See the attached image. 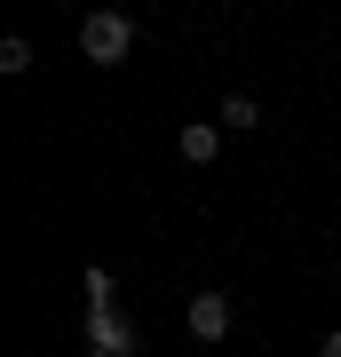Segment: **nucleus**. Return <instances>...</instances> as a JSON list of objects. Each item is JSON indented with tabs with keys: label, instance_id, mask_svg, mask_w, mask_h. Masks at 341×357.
<instances>
[{
	"label": "nucleus",
	"instance_id": "obj_1",
	"mask_svg": "<svg viewBox=\"0 0 341 357\" xmlns=\"http://www.w3.org/2000/svg\"><path fill=\"white\" fill-rule=\"evenodd\" d=\"M79 56H88V64H127V56H135V24H127L119 8H96V16H79Z\"/></svg>",
	"mask_w": 341,
	"mask_h": 357
},
{
	"label": "nucleus",
	"instance_id": "obj_2",
	"mask_svg": "<svg viewBox=\"0 0 341 357\" xmlns=\"http://www.w3.org/2000/svg\"><path fill=\"white\" fill-rule=\"evenodd\" d=\"M183 326L199 333V342H222V333H230V294H215V286H206V294H190Z\"/></svg>",
	"mask_w": 341,
	"mask_h": 357
},
{
	"label": "nucleus",
	"instance_id": "obj_3",
	"mask_svg": "<svg viewBox=\"0 0 341 357\" xmlns=\"http://www.w3.org/2000/svg\"><path fill=\"white\" fill-rule=\"evenodd\" d=\"M88 349H103V357H135V326H127L119 310H88Z\"/></svg>",
	"mask_w": 341,
	"mask_h": 357
},
{
	"label": "nucleus",
	"instance_id": "obj_4",
	"mask_svg": "<svg viewBox=\"0 0 341 357\" xmlns=\"http://www.w3.org/2000/svg\"><path fill=\"white\" fill-rule=\"evenodd\" d=\"M175 151H183L190 167H206V159H215V151H222V119H190V128L175 135Z\"/></svg>",
	"mask_w": 341,
	"mask_h": 357
},
{
	"label": "nucleus",
	"instance_id": "obj_5",
	"mask_svg": "<svg viewBox=\"0 0 341 357\" xmlns=\"http://www.w3.org/2000/svg\"><path fill=\"white\" fill-rule=\"evenodd\" d=\"M0 72H8V79H24V72H32V40H24V32L0 40Z\"/></svg>",
	"mask_w": 341,
	"mask_h": 357
},
{
	"label": "nucleus",
	"instance_id": "obj_6",
	"mask_svg": "<svg viewBox=\"0 0 341 357\" xmlns=\"http://www.w3.org/2000/svg\"><path fill=\"white\" fill-rule=\"evenodd\" d=\"M79 286H88V310H119V302H112V270L88 262V270H79Z\"/></svg>",
	"mask_w": 341,
	"mask_h": 357
},
{
	"label": "nucleus",
	"instance_id": "obj_7",
	"mask_svg": "<svg viewBox=\"0 0 341 357\" xmlns=\"http://www.w3.org/2000/svg\"><path fill=\"white\" fill-rule=\"evenodd\" d=\"M254 119H262V103H254V96H230V103H222V128H238V135H246Z\"/></svg>",
	"mask_w": 341,
	"mask_h": 357
},
{
	"label": "nucleus",
	"instance_id": "obj_8",
	"mask_svg": "<svg viewBox=\"0 0 341 357\" xmlns=\"http://www.w3.org/2000/svg\"><path fill=\"white\" fill-rule=\"evenodd\" d=\"M317 357H341V326H333V333H326V342H317Z\"/></svg>",
	"mask_w": 341,
	"mask_h": 357
},
{
	"label": "nucleus",
	"instance_id": "obj_9",
	"mask_svg": "<svg viewBox=\"0 0 341 357\" xmlns=\"http://www.w3.org/2000/svg\"><path fill=\"white\" fill-rule=\"evenodd\" d=\"M79 357H103V349H79Z\"/></svg>",
	"mask_w": 341,
	"mask_h": 357
}]
</instances>
